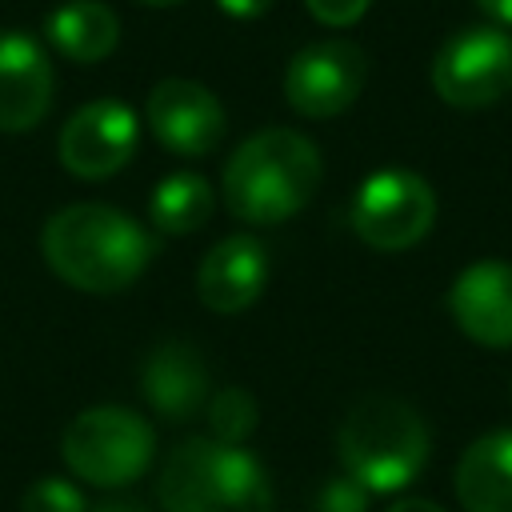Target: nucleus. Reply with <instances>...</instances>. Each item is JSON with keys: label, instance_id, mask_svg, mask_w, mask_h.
I'll return each mask as SVG.
<instances>
[{"label": "nucleus", "instance_id": "obj_1", "mask_svg": "<svg viewBox=\"0 0 512 512\" xmlns=\"http://www.w3.org/2000/svg\"><path fill=\"white\" fill-rule=\"evenodd\" d=\"M40 248H44L48 268L64 284H72L80 292L112 296V292H124L128 284H136V276L148 268L156 244H152L148 228L136 224L132 216H124L120 208L68 204L48 216V224L40 232Z\"/></svg>", "mask_w": 512, "mask_h": 512}, {"label": "nucleus", "instance_id": "obj_2", "mask_svg": "<svg viewBox=\"0 0 512 512\" xmlns=\"http://www.w3.org/2000/svg\"><path fill=\"white\" fill-rule=\"evenodd\" d=\"M320 176L324 164L308 136L292 128H264L228 156L224 204L244 224H280L316 196Z\"/></svg>", "mask_w": 512, "mask_h": 512}, {"label": "nucleus", "instance_id": "obj_3", "mask_svg": "<svg viewBox=\"0 0 512 512\" xmlns=\"http://www.w3.org/2000/svg\"><path fill=\"white\" fill-rule=\"evenodd\" d=\"M428 424L408 400L396 396H360L340 432L336 452L352 480L368 492H400L408 488L428 464Z\"/></svg>", "mask_w": 512, "mask_h": 512}, {"label": "nucleus", "instance_id": "obj_4", "mask_svg": "<svg viewBox=\"0 0 512 512\" xmlns=\"http://www.w3.org/2000/svg\"><path fill=\"white\" fill-rule=\"evenodd\" d=\"M164 512H272V484L240 444L192 436L160 468Z\"/></svg>", "mask_w": 512, "mask_h": 512}, {"label": "nucleus", "instance_id": "obj_5", "mask_svg": "<svg viewBox=\"0 0 512 512\" xmlns=\"http://www.w3.org/2000/svg\"><path fill=\"white\" fill-rule=\"evenodd\" d=\"M60 456L80 480L96 488H128L148 472L156 456V432L132 408L96 404L68 420L60 436Z\"/></svg>", "mask_w": 512, "mask_h": 512}, {"label": "nucleus", "instance_id": "obj_6", "mask_svg": "<svg viewBox=\"0 0 512 512\" xmlns=\"http://www.w3.org/2000/svg\"><path fill=\"white\" fill-rule=\"evenodd\" d=\"M436 220V192L408 168L372 172L352 200V232L380 252H404L428 236Z\"/></svg>", "mask_w": 512, "mask_h": 512}, {"label": "nucleus", "instance_id": "obj_7", "mask_svg": "<svg viewBox=\"0 0 512 512\" xmlns=\"http://www.w3.org/2000/svg\"><path fill=\"white\" fill-rule=\"evenodd\" d=\"M432 88L452 108H488L512 92V36L500 28H464L432 60Z\"/></svg>", "mask_w": 512, "mask_h": 512}, {"label": "nucleus", "instance_id": "obj_8", "mask_svg": "<svg viewBox=\"0 0 512 512\" xmlns=\"http://www.w3.org/2000/svg\"><path fill=\"white\" fill-rule=\"evenodd\" d=\"M368 80V56L352 40L304 44L284 68V100L308 116L328 120L356 104Z\"/></svg>", "mask_w": 512, "mask_h": 512}, {"label": "nucleus", "instance_id": "obj_9", "mask_svg": "<svg viewBox=\"0 0 512 512\" xmlns=\"http://www.w3.org/2000/svg\"><path fill=\"white\" fill-rule=\"evenodd\" d=\"M136 140H140V124L124 100H92L64 120L56 152L72 176L104 180L132 160Z\"/></svg>", "mask_w": 512, "mask_h": 512}, {"label": "nucleus", "instance_id": "obj_10", "mask_svg": "<svg viewBox=\"0 0 512 512\" xmlns=\"http://www.w3.org/2000/svg\"><path fill=\"white\" fill-rule=\"evenodd\" d=\"M148 128L176 156H208L224 140V104L196 80L168 76L148 92Z\"/></svg>", "mask_w": 512, "mask_h": 512}, {"label": "nucleus", "instance_id": "obj_11", "mask_svg": "<svg viewBox=\"0 0 512 512\" xmlns=\"http://www.w3.org/2000/svg\"><path fill=\"white\" fill-rule=\"evenodd\" d=\"M448 312L456 328L484 348H512V264L476 260L448 292Z\"/></svg>", "mask_w": 512, "mask_h": 512}, {"label": "nucleus", "instance_id": "obj_12", "mask_svg": "<svg viewBox=\"0 0 512 512\" xmlns=\"http://www.w3.org/2000/svg\"><path fill=\"white\" fill-rule=\"evenodd\" d=\"M52 60L16 28L0 32V132H28L52 108Z\"/></svg>", "mask_w": 512, "mask_h": 512}, {"label": "nucleus", "instance_id": "obj_13", "mask_svg": "<svg viewBox=\"0 0 512 512\" xmlns=\"http://www.w3.org/2000/svg\"><path fill=\"white\" fill-rule=\"evenodd\" d=\"M268 284V248L256 236H224L196 268V296L212 312H244Z\"/></svg>", "mask_w": 512, "mask_h": 512}, {"label": "nucleus", "instance_id": "obj_14", "mask_svg": "<svg viewBox=\"0 0 512 512\" xmlns=\"http://www.w3.org/2000/svg\"><path fill=\"white\" fill-rule=\"evenodd\" d=\"M140 388H144V400L156 416H164L168 424H184L208 400V368L192 344L164 340L148 352L144 372H140Z\"/></svg>", "mask_w": 512, "mask_h": 512}, {"label": "nucleus", "instance_id": "obj_15", "mask_svg": "<svg viewBox=\"0 0 512 512\" xmlns=\"http://www.w3.org/2000/svg\"><path fill=\"white\" fill-rule=\"evenodd\" d=\"M456 500L464 512H512V428L484 432L456 464Z\"/></svg>", "mask_w": 512, "mask_h": 512}, {"label": "nucleus", "instance_id": "obj_16", "mask_svg": "<svg viewBox=\"0 0 512 512\" xmlns=\"http://www.w3.org/2000/svg\"><path fill=\"white\" fill-rule=\"evenodd\" d=\"M44 32L60 56L76 64H96L108 60L120 44V16L104 0H68L52 8Z\"/></svg>", "mask_w": 512, "mask_h": 512}, {"label": "nucleus", "instance_id": "obj_17", "mask_svg": "<svg viewBox=\"0 0 512 512\" xmlns=\"http://www.w3.org/2000/svg\"><path fill=\"white\" fill-rule=\"evenodd\" d=\"M212 208H216V192L200 172L164 176L148 200V216H152L156 232H164V236H188V232L204 228Z\"/></svg>", "mask_w": 512, "mask_h": 512}, {"label": "nucleus", "instance_id": "obj_18", "mask_svg": "<svg viewBox=\"0 0 512 512\" xmlns=\"http://www.w3.org/2000/svg\"><path fill=\"white\" fill-rule=\"evenodd\" d=\"M260 424V408L252 400V392L244 388H220L212 400H208V428H212V440H224V444H244Z\"/></svg>", "mask_w": 512, "mask_h": 512}, {"label": "nucleus", "instance_id": "obj_19", "mask_svg": "<svg viewBox=\"0 0 512 512\" xmlns=\"http://www.w3.org/2000/svg\"><path fill=\"white\" fill-rule=\"evenodd\" d=\"M20 512H88L84 496L76 484L60 480V476H40L24 500H20Z\"/></svg>", "mask_w": 512, "mask_h": 512}, {"label": "nucleus", "instance_id": "obj_20", "mask_svg": "<svg viewBox=\"0 0 512 512\" xmlns=\"http://www.w3.org/2000/svg\"><path fill=\"white\" fill-rule=\"evenodd\" d=\"M368 488L360 480H352L348 472L324 480V488L316 492V512H368Z\"/></svg>", "mask_w": 512, "mask_h": 512}, {"label": "nucleus", "instance_id": "obj_21", "mask_svg": "<svg viewBox=\"0 0 512 512\" xmlns=\"http://www.w3.org/2000/svg\"><path fill=\"white\" fill-rule=\"evenodd\" d=\"M372 0H304V8L312 12V20L328 24V28H348L368 12Z\"/></svg>", "mask_w": 512, "mask_h": 512}, {"label": "nucleus", "instance_id": "obj_22", "mask_svg": "<svg viewBox=\"0 0 512 512\" xmlns=\"http://www.w3.org/2000/svg\"><path fill=\"white\" fill-rule=\"evenodd\" d=\"M216 8L232 20H260L272 8V0H216Z\"/></svg>", "mask_w": 512, "mask_h": 512}, {"label": "nucleus", "instance_id": "obj_23", "mask_svg": "<svg viewBox=\"0 0 512 512\" xmlns=\"http://www.w3.org/2000/svg\"><path fill=\"white\" fill-rule=\"evenodd\" d=\"M88 512H148L140 500H132V496H112V500H100L96 508H88Z\"/></svg>", "mask_w": 512, "mask_h": 512}, {"label": "nucleus", "instance_id": "obj_24", "mask_svg": "<svg viewBox=\"0 0 512 512\" xmlns=\"http://www.w3.org/2000/svg\"><path fill=\"white\" fill-rule=\"evenodd\" d=\"M484 16H492L496 24H512V0H476Z\"/></svg>", "mask_w": 512, "mask_h": 512}, {"label": "nucleus", "instance_id": "obj_25", "mask_svg": "<svg viewBox=\"0 0 512 512\" xmlns=\"http://www.w3.org/2000/svg\"><path fill=\"white\" fill-rule=\"evenodd\" d=\"M388 512H444V508L432 504V500H424V496H404V500H396Z\"/></svg>", "mask_w": 512, "mask_h": 512}, {"label": "nucleus", "instance_id": "obj_26", "mask_svg": "<svg viewBox=\"0 0 512 512\" xmlns=\"http://www.w3.org/2000/svg\"><path fill=\"white\" fill-rule=\"evenodd\" d=\"M140 4H152V8H164V4H176V0H140Z\"/></svg>", "mask_w": 512, "mask_h": 512}]
</instances>
